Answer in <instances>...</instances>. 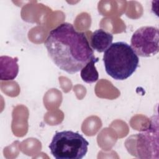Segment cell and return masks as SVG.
<instances>
[{"label": "cell", "instance_id": "cell-6", "mask_svg": "<svg viewBox=\"0 0 159 159\" xmlns=\"http://www.w3.org/2000/svg\"><path fill=\"white\" fill-rule=\"evenodd\" d=\"M18 58L4 55L0 57V80L10 81L14 80L19 73Z\"/></svg>", "mask_w": 159, "mask_h": 159}, {"label": "cell", "instance_id": "cell-2", "mask_svg": "<svg viewBox=\"0 0 159 159\" xmlns=\"http://www.w3.org/2000/svg\"><path fill=\"white\" fill-rule=\"evenodd\" d=\"M103 62L107 75L116 80H124L135 71L139 58L130 45L117 42L104 52Z\"/></svg>", "mask_w": 159, "mask_h": 159}, {"label": "cell", "instance_id": "cell-5", "mask_svg": "<svg viewBox=\"0 0 159 159\" xmlns=\"http://www.w3.org/2000/svg\"><path fill=\"white\" fill-rule=\"evenodd\" d=\"M158 117L151 118L148 127L138 134L137 139V156L141 158H153L158 154Z\"/></svg>", "mask_w": 159, "mask_h": 159}, {"label": "cell", "instance_id": "cell-8", "mask_svg": "<svg viewBox=\"0 0 159 159\" xmlns=\"http://www.w3.org/2000/svg\"><path fill=\"white\" fill-rule=\"evenodd\" d=\"M99 60L98 58L93 57L85 66L81 70L80 76L83 81L86 83H93L98 81L99 73L95 66V64Z\"/></svg>", "mask_w": 159, "mask_h": 159}, {"label": "cell", "instance_id": "cell-1", "mask_svg": "<svg viewBox=\"0 0 159 159\" xmlns=\"http://www.w3.org/2000/svg\"><path fill=\"white\" fill-rule=\"evenodd\" d=\"M44 45L54 64L69 74L81 71L94 57L84 34L77 31L68 22L62 23L52 29Z\"/></svg>", "mask_w": 159, "mask_h": 159}, {"label": "cell", "instance_id": "cell-3", "mask_svg": "<svg viewBox=\"0 0 159 159\" xmlns=\"http://www.w3.org/2000/svg\"><path fill=\"white\" fill-rule=\"evenodd\" d=\"M89 142L78 132H57L48 145L51 154L57 159H81L88 152Z\"/></svg>", "mask_w": 159, "mask_h": 159}, {"label": "cell", "instance_id": "cell-4", "mask_svg": "<svg viewBox=\"0 0 159 159\" xmlns=\"http://www.w3.org/2000/svg\"><path fill=\"white\" fill-rule=\"evenodd\" d=\"M158 29L153 26H143L133 34L130 46L137 56L150 57L158 53Z\"/></svg>", "mask_w": 159, "mask_h": 159}, {"label": "cell", "instance_id": "cell-7", "mask_svg": "<svg viewBox=\"0 0 159 159\" xmlns=\"http://www.w3.org/2000/svg\"><path fill=\"white\" fill-rule=\"evenodd\" d=\"M113 35L109 32L99 29L93 32L91 37V47L98 52H104L112 44Z\"/></svg>", "mask_w": 159, "mask_h": 159}]
</instances>
